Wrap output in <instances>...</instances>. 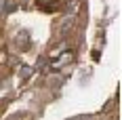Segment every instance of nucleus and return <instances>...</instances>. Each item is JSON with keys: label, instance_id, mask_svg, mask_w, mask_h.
Instances as JSON below:
<instances>
[]
</instances>
